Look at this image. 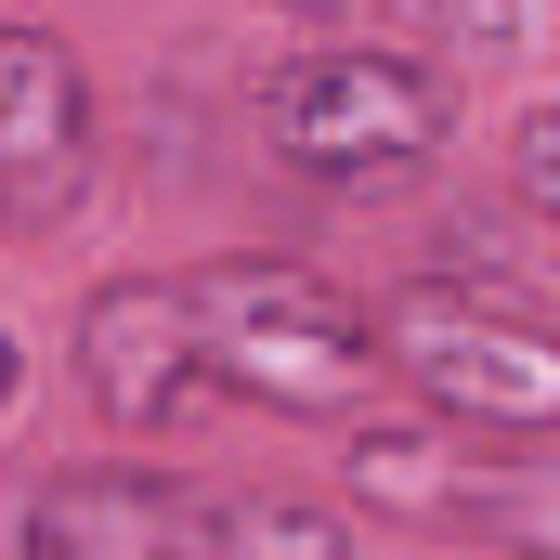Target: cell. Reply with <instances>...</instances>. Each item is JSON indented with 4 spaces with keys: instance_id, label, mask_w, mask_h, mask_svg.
I'll use <instances>...</instances> for the list:
<instances>
[{
    "instance_id": "ba28073f",
    "label": "cell",
    "mask_w": 560,
    "mask_h": 560,
    "mask_svg": "<svg viewBox=\"0 0 560 560\" xmlns=\"http://www.w3.org/2000/svg\"><path fill=\"white\" fill-rule=\"evenodd\" d=\"M300 39H378V52H430V66H469V52H522L535 0H275Z\"/></svg>"
},
{
    "instance_id": "30bf717a",
    "label": "cell",
    "mask_w": 560,
    "mask_h": 560,
    "mask_svg": "<svg viewBox=\"0 0 560 560\" xmlns=\"http://www.w3.org/2000/svg\"><path fill=\"white\" fill-rule=\"evenodd\" d=\"M443 535H469L495 560H560V456H482Z\"/></svg>"
},
{
    "instance_id": "4fadbf2b",
    "label": "cell",
    "mask_w": 560,
    "mask_h": 560,
    "mask_svg": "<svg viewBox=\"0 0 560 560\" xmlns=\"http://www.w3.org/2000/svg\"><path fill=\"white\" fill-rule=\"evenodd\" d=\"M0 235H13V209H0Z\"/></svg>"
},
{
    "instance_id": "6da1fadb",
    "label": "cell",
    "mask_w": 560,
    "mask_h": 560,
    "mask_svg": "<svg viewBox=\"0 0 560 560\" xmlns=\"http://www.w3.org/2000/svg\"><path fill=\"white\" fill-rule=\"evenodd\" d=\"M183 300H196L209 405H261V418H313V430H352L365 405H392L378 313L352 287H326L313 261L222 248V261H183Z\"/></svg>"
},
{
    "instance_id": "52a82bcc",
    "label": "cell",
    "mask_w": 560,
    "mask_h": 560,
    "mask_svg": "<svg viewBox=\"0 0 560 560\" xmlns=\"http://www.w3.org/2000/svg\"><path fill=\"white\" fill-rule=\"evenodd\" d=\"M469 469H482V443H469V430H443V418H418V405H365V418L339 430V482H352V509L418 522V535L456 522Z\"/></svg>"
},
{
    "instance_id": "7a4b0ae2",
    "label": "cell",
    "mask_w": 560,
    "mask_h": 560,
    "mask_svg": "<svg viewBox=\"0 0 560 560\" xmlns=\"http://www.w3.org/2000/svg\"><path fill=\"white\" fill-rule=\"evenodd\" d=\"M248 131L313 196H392L456 143V66L378 39H287L248 79Z\"/></svg>"
},
{
    "instance_id": "3957f363",
    "label": "cell",
    "mask_w": 560,
    "mask_h": 560,
    "mask_svg": "<svg viewBox=\"0 0 560 560\" xmlns=\"http://www.w3.org/2000/svg\"><path fill=\"white\" fill-rule=\"evenodd\" d=\"M392 392L469 443H560V313L482 275H405L378 300Z\"/></svg>"
},
{
    "instance_id": "7c38bea8",
    "label": "cell",
    "mask_w": 560,
    "mask_h": 560,
    "mask_svg": "<svg viewBox=\"0 0 560 560\" xmlns=\"http://www.w3.org/2000/svg\"><path fill=\"white\" fill-rule=\"evenodd\" d=\"M13 378H26V352H13V326H0V405H13Z\"/></svg>"
},
{
    "instance_id": "5b68a950",
    "label": "cell",
    "mask_w": 560,
    "mask_h": 560,
    "mask_svg": "<svg viewBox=\"0 0 560 560\" xmlns=\"http://www.w3.org/2000/svg\"><path fill=\"white\" fill-rule=\"evenodd\" d=\"M13 560H196V482L156 456L39 469L13 509Z\"/></svg>"
},
{
    "instance_id": "8fae6325",
    "label": "cell",
    "mask_w": 560,
    "mask_h": 560,
    "mask_svg": "<svg viewBox=\"0 0 560 560\" xmlns=\"http://www.w3.org/2000/svg\"><path fill=\"white\" fill-rule=\"evenodd\" d=\"M509 196L560 235V105H522V118H509Z\"/></svg>"
},
{
    "instance_id": "277c9868",
    "label": "cell",
    "mask_w": 560,
    "mask_h": 560,
    "mask_svg": "<svg viewBox=\"0 0 560 560\" xmlns=\"http://www.w3.org/2000/svg\"><path fill=\"white\" fill-rule=\"evenodd\" d=\"M66 378H79V405H92L105 443L156 456L170 430L209 405L183 275H105V287H79V313H66Z\"/></svg>"
},
{
    "instance_id": "9c48e42d",
    "label": "cell",
    "mask_w": 560,
    "mask_h": 560,
    "mask_svg": "<svg viewBox=\"0 0 560 560\" xmlns=\"http://www.w3.org/2000/svg\"><path fill=\"white\" fill-rule=\"evenodd\" d=\"M196 560H365V535L300 482H196Z\"/></svg>"
},
{
    "instance_id": "8992f818",
    "label": "cell",
    "mask_w": 560,
    "mask_h": 560,
    "mask_svg": "<svg viewBox=\"0 0 560 560\" xmlns=\"http://www.w3.org/2000/svg\"><path fill=\"white\" fill-rule=\"evenodd\" d=\"M92 143H105V92H92V66H79L52 26L0 13V209H13V222H52V209L79 196Z\"/></svg>"
}]
</instances>
